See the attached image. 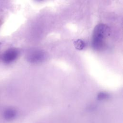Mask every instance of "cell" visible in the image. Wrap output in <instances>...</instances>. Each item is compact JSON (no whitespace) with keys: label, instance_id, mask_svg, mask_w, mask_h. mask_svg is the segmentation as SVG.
Segmentation results:
<instances>
[{"label":"cell","instance_id":"cell-3","mask_svg":"<svg viewBox=\"0 0 123 123\" xmlns=\"http://www.w3.org/2000/svg\"><path fill=\"white\" fill-rule=\"evenodd\" d=\"M19 51L15 48H11L5 51L2 59L6 63H10L14 61L18 57Z\"/></svg>","mask_w":123,"mask_h":123},{"label":"cell","instance_id":"cell-4","mask_svg":"<svg viewBox=\"0 0 123 123\" xmlns=\"http://www.w3.org/2000/svg\"><path fill=\"white\" fill-rule=\"evenodd\" d=\"M17 115L16 111L12 108L5 109L2 112V117L5 120L10 121L15 118Z\"/></svg>","mask_w":123,"mask_h":123},{"label":"cell","instance_id":"cell-5","mask_svg":"<svg viewBox=\"0 0 123 123\" xmlns=\"http://www.w3.org/2000/svg\"><path fill=\"white\" fill-rule=\"evenodd\" d=\"M74 45L77 49L82 50L85 47L86 44L85 42L82 39H78L74 42Z\"/></svg>","mask_w":123,"mask_h":123},{"label":"cell","instance_id":"cell-7","mask_svg":"<svg viewBox=\"0 0 123 123\" xmlns=\"http://www.w3.org/2000/svg\"></svg>","mask_w":123,"mask_h":123},{"label":"cell","instance_id":"cell-1","mask_svg":"<svg viewBox=\"0 0 123 123\" xmlns=\"http://www.w3.org/2000/svg\"><path fill=\"white\" fill-rule=\"evenodd\" d=\"M111 30L106 25L100 24L95 28L91 40L92 48L97 50L103 49L105 45V39L110 35Z\"/></svg>","mask_w":123,"mask_h":123},{"label":"cell","instance_id":"cell-2","mask_svg":"<svg viewBox=\"0 0 123 123\" xmlns=\"http://www.w3.org/2000/svg\"><path fill=\"white\" fill-rule=\"evenodd\" d=\"M46 57V53L40 49H33L28 53L27 60L31 63H38L44 61Z\"/></svg>","mask_w":123,"mask_h":123},{"label":"cell","instance_id":"cell-6","mask_svg":"<svg viewBox=\"0 0 123 123\" xmlns=\"http://www.w3.org/2000/svg\"><path fill=\"white\" fill-rule=\"evenodd\" d=\"M100 99H104L105 98L107 97V95L105 93H101L98 96Z\"/></svg>","mask_w":123,"mask_h":123}]
</instances>
